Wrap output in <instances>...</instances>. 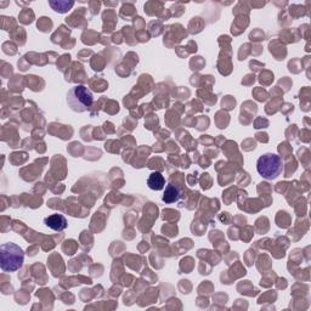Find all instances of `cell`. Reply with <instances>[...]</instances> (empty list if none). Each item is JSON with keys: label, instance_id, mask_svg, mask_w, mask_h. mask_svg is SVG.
<instances>
[{"label": "cell", "instance_id": "cell-5", "mask_svg": "<svg viewBox=\"0 0 311 311\" xmlns=\"http://www.w3.org/2000/svg\"><path fill=\"white\" fill-rule=\"evenodd\" d=\"M180 194H181V188H180L178 185L168 184L164 190V194L163 197H162V200L165 203H174L180 198Z\"/></svg>", "mask_w": 311, "mask_h": 311}, {"label": "cell", "instance_id": "cell-7", "mask_svg": "<svg viewBox=\"0 0 311 311\" xmlns=\"http://www.w3.org/2000/svg\"><path fill=\"white\" fill-rule=\"evenodd\" d=\"M49 5L55 10L56 13L65 14L74 5L73 2H49Z\"/></svg>", "mask_w": 311, "mask_h": 311}, {"label": "cell", "instance_id": "cell-1", "mask_svg": "<svg viewBox=\"0 0 311 311\" xmlns=\"http://www.w3.org/2000/svg\"><path fill=\"white\" fill-rule=\"evenodd\" d=\"M25 261V253L15 243H4L0 247V267L4 272H15L20 270Z\"/></svg>", "mask_w": 311, "mask_h": 311}, {"label": "cell", "instance_id": "cell-3", "mask_svg": "<svg viewBox=\"0 0 311 311\" xmlns=\"http://www.w3.org/2000/svg\"><path fill=\"white\" fill-rule=\"evenodd\" d=\"M67 103L72 111L82 113L88 111L94 103V96L90 89L84 85H75L68 90Z\"/></svg>", "mask_w": 311, "mask_h": 311}, {"label": "cell", "instance_id": "cell-6", "mask_svg": "<svg viewBox=\"0 0 311 311\" xmlns=\"http://www.w3.org/2000/svg\"><path fill=\"white\" fill-rule=\"evenodd\" d=\"M147 185L151 190L161 191L165 187V179L159 171H153L150 176H148Z\"/></svg>", "mask_w": 311, "mask_h": 311}, {"label": "cell", "instance_id": "cell-4", "mask_svg": "<svg viewBox=\"0 0 311 311\" xmlns=\"http://www.w3.org/2000/svg\"><path fill=\"white\" fill-rule=\"evenodd\" d=\"M44 224L48 226L49 229L54 230V231H63V230L67 229V220L63 215L61 214H52L46 217L44 219Z\"/></svg>", "mask_w": 311, "mask_h": 311}, {"label": "cell", "instance_id": "cell-2", "mask_svg": "<svg viewBox=\"0 0 311 311\" xmlns=\"http://www.w3.org/2000/svg\"><path fill=\"white\" fill-rule=\"evenodd\" d=\"M257 170L261 178L275 180L283 171V161L276 153H264L258 158Z\"/></svg>", "mask_w": 311, "mask_h": 311}]
</instances>
